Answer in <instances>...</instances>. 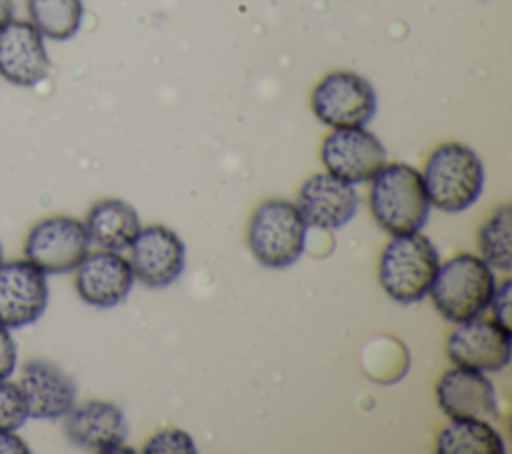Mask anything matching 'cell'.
Listing matches in <instances>:
<instances>
[{
	"label": "cell",
	"mask_w": 512,
	"mask_h": 454,
	"mask_svg": "<svg viewBox=\"0 0 512 454\" xmlns=\"http://www.w3.org/2000/svg\"><path fill=\"white\" fill-rule=\"evenodd\" d=\"M512 332L494 318L460 322L446 340V354L456 366L474 370H502L510 362Z\"/></svg>",
	"instance_id": "30bf717a"
},
{
	"label": "cell",
	"mask_w": 512,
	"mask_h": 454,
	"mask_svg": "<svg viewBox=\"0 0 512 454\" xmlns=\"http://www.w3.org/2000/svg\"><path fill=\"white\" fill-rule=\"evenodd\" d=\"M28 442L18 434V430L0 428V454H28Z\"/></svg>",
	"instance_id": "484cf974"
},
{
	"label": "cell",
	"mask_w": 512,
	"mask_h": 454,
	"mask_svg": "<svg viewBox=\"0 0 512 454\" xmlns=\"http://www.w3.org/2000/svg\"><path fill=\"white\" fill-rule=\"evenodd\" d=\"M28 20L32 26L50 40L72 38L84 18L82 0H26Z\"/></svg>",
	"instance_id": "ffe728a7"
},
{
	"label": "cell",
	"mask_w": 512,
	"mask_h": 454,
	"mask_svg": "<svg viewBox=\"0 0 512 454\" xmlns=\"http://www.w3.org/2000/svg\"><path fill=\"white\" fill-rule=\"evenodd\" d=\"M28 420L26 402L16 380L0 376V428L18 430Z\"/></svg>",
	"instance_id": "7402d4cb"
},
{
	"label": "cell",
	"mask_w": 512,
	"mask_h": 454,
	"mask_svg": "<svg viewBox=\"0 0 512 454\" xmlns=\"http://www.w3.org/2000/svg\"><path fill=\"white\" fill-rule=\"evenodd\" d=\"M420 176L428 202L444 212L466 210L478 200L484 186V168L478 154L460 142L436 146Z\"/></svg>",
	"instance_id": "3957f363"
},
{
	"label": "cell",
	"mask_w": 512,
	"mask_h": 454,
	"mask_svg": "<svg viewBox=\"0 0 512 454\" xmlns=\"http://www.w3.org/2000/svg\"><path fill=\"white\" fill-rule=\"evenodd\" d=\"M308 224L288 200L262 202L248 222V246L266 268H286L304 252Z\"/></svg>",
	"instance_id": "5b68a950"
},
{
	"label": "cell",
	"mask_w": 512,
	"mask_h": 454,
	"mask_svg": "<svg viewBox=\"0 0 512 454\" xmlns=\"http://www.w3.org/2000/svg\"><path fill=\"white\" fill-rule=\"evenodd\" d=\"M28 418H64L76 404V382L68 372L48 360H28L18 376Z\"/></svg>",
	"instance_id": "9a60e30c"
},
{
	"label": "cell",
	"mask_w": 512,
	"mask_h": 454,
	"mask_svg": "<svg viewBox=\"0 0 512 454\" xmlns=\"http://www.w3.org/2000/svg\"><path fill=\"white\" fill-rule=\"evenodd\" d=\"M438 266V250L430 238L420 232L398 234L380 254L378 280L394 302L412 304L428 294Z\"/></svg>",
	"instance_id": "277c9868"
},
{
	"label": "cell",
	"mask_w": 512,
	"mask_h": 454,
	"mask_svg": "<svg viewBox=\"0 0 512 454\" xmlns=\"http://www.w3.org/2000/svg\"><path fill=\"white\" fill-rule=\"evenodd\" d=\"M310 106L314 116L330 128L364 126L374 118L376 92L364 76L336 70L314 86Z\"/></svg>",
	"instance_id": "52a82bcc"
},
{
	"label": "cell",
	"mask_w": 512,
	"mask_h": 454,
	"mask_svg": "<svg viewBox=\"0 0 512 454\" xmlns=\"http://www.w3.org/2000/svg\"><path fill=\"white\" fill-rule=\"evenodd\" d=\"M128 248L132 274L148 288L170 286L184 270V242L174 230L162 224L140 228Z\"/></svg>",
	"instance_id": "8fae6325"
},
{
	"label": "cell",
	"mask_w": 512,
	"mask_h": 454,
	"mask_svg": "<svg viewBox=\"0 0 512 454\" xmlns=\"http://www.w3.org/2000/svg\"><path fill=\"white\" fill-rule=\"evenodd\" d=\"M510 220L512 212L508 204L496 208V212L484 222L478 232L480 258L496 270H512V248H510Z\"/></svg>",
	"instance_id": "44dd1931"
},
{
	"label": "cell",
	"mask_w": 512,
	"mask_h": 454,
	"mask_svg": "<svg viewBox=\"0 0 512 454\" xmlns=\"http://www.w3.org/2000/svg\"><path fill=\"white\" fill-rule=\"evenodd\" d=\"M358 192L328 172L314 174L304 180L296 196V208L304 222L314 228L336 230L348 224L358 210Z\"/></svg>",
	"instance_id": "2e32d148"
},
{
	"label": "cell",
	"mask_w": 512,
	"mask_h": 454,
	"mask_svg": "<svg viewBox=\"0 0 512 454\" xmlns=\"http://www.w3.org/2000/svg\"><path fill=\"white\" fill-rule=\"evenodd\" d=\"M12 18H14V2L12 0H0V26H4Z\"/></svg>",
	"instance_id": "4316f807"
},
{
	"label": "cell",
	"mask_w": 512,
	"mask_h": 454,
	"mask_svg": "<svg viewBox=\"0 0 512 454\" xmlns=\"http://www.w3.org/2000/svg\"><path fill=\"white\" fill-rule=\"evenodd\" d=\"M368 206L376 224L392 236L420 232L430 212L420 172L402 162L384 164L372 176Z\"/></svg>",
	"instance_id": "6da1fadb"
},
{
	"label": "cell",
	"mask_w": 512,
	"mask_h": 454,
	"mask_svg": "<svg viewBox=\"0 0 512 454\" xmlns=\"http://www.w3.org/2000/svg\"><path fill=\"white\" fill-rule=\"evenodd\" d=\"M320 160L328 174L358 184L372 180L386 164V148L364 126L334 128L322 142Z\"/></svg>",
	"instance_id": "9c48e42d"
},
{
	"label": "cell",
	"mask_w": 512,
	"mask_h": 454,
	"mask_svg": "<svg viewBox=\"0 0 512 454\" xmlns=\"http://www.w3.org/2000/svg\"><path fill=\"white\" fill-rule=\"evenodd\" d=\"M496 290L492 268L474 254L462 252L438 266L428 290L438 314L454 324L482 316Z\"/></svg>",
	"instance_id": "7a4b0ae2"
},
{
	"label": "cell",
	"mask_w": 512,
	"mask_h": 454,
	"mask_svg": "<svg viewBox=\"0 0 512 454\" xmlns=\"http://www.w3.org/2000/svg\"><path fill=\"white\" fill-rule=\"evenodd\" d=\"M48 72L50 58L44 36L30 20L12 18L0 26V78L20 88H32Z\"/></svg>",
	"instance_id": "7c38bea8"
},
{
	"label": "cell",
	"mask_w": 512,
	"mask_h": 454,
	"mask_svg": "<svg viewBox=\"0 0 512 454\" xmlns=\"http://www.w3.org/2000/svg\"><path fill=\"white\" fill-rule=\"evenodd\" d=\"M46 274L26 258L0 262V324L10 330L40 320L48 306Z\"/></svg>",
	"instance_id": "ba28073f"
},
{
	"label": "cell",
	"mask_w": 512,
	"mask_h": 454,
	"mask_svg": "<svg viewBox=\"0 0 512 454\" xmlns=\"http://www.w3.org/2000/svg\"><path fill=\"white\" fill-rule=\"evenodd\" d=\"M440 410L450 418H494L498 414L496 390L482 370L456 366L446 370L436 384Z\"/></svg>",
	"instance_id": "e0dca14e"
},
{
	"label": "cell",
	"mask_w": 512,
	"mask_h": 454,
	"mask_svg": "<svg viewBox=\"0 0 512 454\" xmlns=\"http://www.w3.org/2000/svg\"><path fill=\"white\" fill-rule=\"evenodd\" d=\"M146 454H192L196 452L194 440L180 428H164L156 432L144 446Z\"/></svg>",
	"instance_id": "603a6c76"
},
{
	"label": "cell",
	"mask_w": 512,
	"mask_h": 454,
	"mask_svg": "<svg viewBox=\"0 0 512 454\" xmlns=\"http://www.w3.org/2000/svg\"><path fill=\"white\" fill-rule=\"evenodd\" d=\"M64 434L76 448L112 454L126 450L128 422L116 404L92 398L68 410L64 416Z\"/></svg>",
	"instance_id": "4fadbf2b"
},
{
	"label": "cell",
	"mask_w": 512,
	"mask_h": 454,
	"mask_svg": "<svg viewBox=\"0 0 512 454\" xmlns=\"http://www.w3.org/2000/svg\"><path fill=\"white\" fill-rule=\"evenodd\" d=\"M90 236L82 220L48 216L30 226L24 238V258L44 274L74 272L90 252Z\"/></svg>",
	"instance_id": "8992f818"
},
{
	"label": "cell",
	"mask_w": 512,
	"mask_h": 454,
	"mask_svg": "<svg viewBox=\"0 0 512 454\" xmlns=\"http://www.w3.org/2000/svg\"><path fill=\"white\" fill-rule=\"evenodd\" d=\"M438 454H504V440L486 420L452 418L436 438Z\"/></svg>",
	"instance_id": "d6986e66"
},
{
	"label": "cell",
	"mask_w": 512,
	"mask_h": 454,
	"mask_svg": "<svg viewBox=\"0 0 512 454\" xmlns=\"http://www.w3.org/2000/svg\"><path fill=\"white\" fill-rule=\"evenodd\" d=\"M18 362V346L12 330L0 324V376H10Z\"/></svg>",
	"instance_id": "cb8c5ba5"
},
{
	"label": "cell",
	"mask_w": 512,
	"mask_h": 454,
	"mask_svg": "<svg viewBox=\"0 0 512 454\" xmlns=\"http://www.w3.org/2000/svg\"><path fill=\"white\" fill-rule=\"evenodd\" d=\"M4 260V246H2V242H0V262Z\"/></svg>",
	"instance_id": "83f0119b"
},
{
	"label": "cell",
	"mask_w": 512,
	"mask_h": 454,
	"mask_svg": "<svg viewBox=\"0 0 512 454\" xmlns=\"http://www.w3.org/2000/svg\"><path fill=\"white\" fill-rule=\"evenodd\" d=\"M84 226L92 244L100 246L102 250L116 252L128 248L142 228L134 206L120 198H106L96 202L88 210Z\"/></svg>",
	"instance_id": "ac0fdd59"
},
{
	"label": "cell",
	"mask_w": 512,
	"mask_h": 454,
	"mask_svg": "<svg viewBox=\"0 0 512 454\" xmlns=\"http://www.w3.org/2000/svg\"><path fill=\"white\" fill-rule=\"evenodd\" d=\"M510 292H512V280H504L500 286H496L494 296L490 300L494 320L506 328H510Z\"/></svg>",
	"instance_id": "d4e9b609"
},
{
	"label": "cell",
	"mask_w": 512,
	"mask_h": 454,
	"mask_svg": "<svg viewBox=\"0 0 512 454\" xmlns=\"http://www.w3.org/2000/svg\"><path fill=\"white\" fill-rule=\"evenodd\" d=\"M134 284L128 258L116 250L88 252L74 268V288L80 300L96 308H110L126 300Z\"/></svg>",
	"instance_id": "5bb4252c"
}]
</instances>
